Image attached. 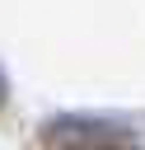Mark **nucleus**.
<instances>
[{
  "label": "nucleus",
  "instance_id": "f257e3e1",
  "mask_svg": "<svg viewBox=\"0 0 145 150\" xmlns=\"http://www.w3.org/2000/svg\"><path fill=\"white\" fill-rule=\"evenodd\" d=\"M37 150H140V141L112 117H56L42 127Z\"/></svg>",
  "mask_w": 145,
  "mask_h": 150
},
{
  "label": "nucleus",
  "instance_id": "f03ea898",
  "mask_svg": "<svg viewBox=\"0 0 145 150\" xmlns=\"http://www.w3.org/2000/svg\"><path fill=\"white\" fill-rule=\"evenodd\" d=\"M0 103H5V80H0Z\"/></svg>",
  "mask_w": 145,
  "mask_h": 150
}]
</instances>
